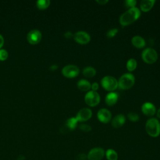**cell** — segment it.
<instances>
[{
  "label": "cell",
  "instance_id": "6da1fadb",
  "mask_svg": "<svg viewBox=\"0 0 160 160\" xmlns=\"http://www.w3.org/2000/svg\"><path fill=\"white\" fill-rule=\"evenodd\" d=\"M141 14V10L138 8L134 7L130 8L120 16L119 19V23L123 26L130 25L139 19Z\"/></svg>",
  "mask_w": 160,
  "mask_h": 160
},
{
  "label": "cell",
  "instance_id": "7a4b0ae2",
  "mask_svg": "<svg viewBox=\"0 0 160 160\" xmlns=\"http://www.w3.org/2000/svg\"><path fill=\"white\" fill-rule=\"evenodd\" d=\"M145 129L149 136L156 138L160 134V122L155 118H151L147 120L145 124Z\"/></svg>",
  "mask_w": 160,
  "mask_h": 160
},
{
  "label": "cell",
  "instance_id": "3957f363",
  "mask_svg": "<svg viewBox=\"0 0 160 160\" xmlns=\"http://www.w3.org/2000/svg\"><path fill=\"white\" fill-rule=\"evenodd\" d=\"M118 87L123 90L131 89L134 84L135 77L134 76L130 73L126 72L123 74L118 81Z\"/></svg>",
  "mask_w": 160,
  "mask_h": 160
},
{
  "label": "cell",
  "instance_id": "277c9868",
  "mask_svg": "<svg viewBox=\"0 0 160 160\" xmlns=\"http://www.w3.org/2000/svg\"><path fill=\"white\" fill-rule=\"evenodd\" d=\"M102 87L106 91H114L118 87V80L112 76H105L101 80Z\"/></svg>",
  "mask_w": 160,
  "mask_h": 160
},
{
  "label": "cell",
  "instance_id": "5b68a950",
  "mask_svg": "<svg viewBox=\"0 0 160 160\" xmlns=\"http://www.w3.org/2000/svg\"><path fill=\"white\" fill-rule=\"evenodd\" d=\"M141 58L144 62L150 64L154 63L158 60V54L154 49L149 47L142 51Z\"/></svg>",
  "mask_w": 160,
  "mask_h": 160
},
{
  "label": "cell",
  "instance_id": "8992f818",
  "mask_svg": "<svg viewBox=\"0 0 160 160\" xmlns=\"http://www.w3.org/2000/svg\"><path fill=\"white\" fill-rule=\"evenodd\" d=\"M101 100L100 95L97 91H89L84 96L85 102L91 107H94L97 106Z\"/></svg>",
  "mask_w": 160,
  "mask_h": 160
},
{
  "label": "cell",
  "instance_id": "52a82bcc",
  "mask_svg": "<svg viewBox=\"0 0 160 160\" xmlns=\"http://www.w3.org/2000/svg\"><path fill=\"white\" fill-rule=\"evenodd\" d=\"M61 72L65 77L72 78L79 74V68L74 64H68L63 67Z\"/></svg>",
  "mask_w": 160,
  "mask_h": 160
},
{
  "label": "cell",
  "instance_id": "ba28073f",
  "mask_svg": "<svg viewBox=\"0 0 160 160\" xmlns=\"http://www.w3.org/2000/svg\"><path fill=\"white\" fill-rule=\"evenodd\" d=\"M73 38L76 42L81 44H86L91 41V36L89 33L84 31H79L73 35Z\"/></svg>",
  "mask_w": 160,
  "mask_h": 160
},
{
  "label": "cell",
  "instance_id": "9c48e42d",
  "mask_svg": "<svg viewBox=\"0 0 160 160\" xmlns=\"http://www.w3.org/2000/svg\"><path fill=\"white\" fill-rule=\"evenodd\" d=\"M105 155V152L104 149L100 147H96L91 149L88 154V160H101L103 158Z\"/></svg>",
  "mask_w": 160,
  "mask_h": 160
},
{
  "label": "cell",
  "instance_id": "30bf717a",
  "mask_svg": "<svg viewBox=\"0 0 160 160\" xmlns=\"http://www.w3.org/2000/svg\"><path fill=\"white\" fill-rule=\"evenodd\" d=\"M92 115V112L88 108H83L81 109L76 114V118L78 122H85L89 120Z\"/></svg>",
  "mask_w": 160,
  "mask_h": 160
},
{
  "label": "cell",
  "instance_id": "8fae6325",
  "mask_svg": "<svg viewBox=\"0 0 160 160\" xmlns=\"http://www.w3.org/2000/svg\"><path fill=\"white\" fill-rule=\"evenodd\" d=\"M97 118L102 123L109 122L112 118L111 112L106 108H101L97 112Z\"/></svg>",
  "mask_w": 160,
  "mask_h": 160
},
{
  "label": "cell",
  "instance_id": "7c38bea8",
  "mask_svg": "<svg viewBox=\"0 0 160 160\" xmlns=\"http://www.w3.org/2000/svg\"><path fill=\"white\" fill-rule=\"evenodd\" d=\"M141 111L147 116H152L156 114V109L152 102H146L141 106Z\"/></svg>",
  "mask_w": 160,
  "mask_h": 160
},
{
  "label": "cell",
  "instance_id": "4fadbf2b",
  "mask_svg": "<svg viewBox=\"0 0 160 160\" xmlns=\"http://www.w3.org/2000/svg\"><path fill=\"white\" fill-rule=\"evenodd\" d=\"M27 39L30 43L36 44L41 39V32L38 29H32L28 32Z\"/></svg>",
  "mask_w": 160,
  "mask_h": 160
},
{
  "label": "cell",
  "instance_id": "5bb4252c",
  "mask_svg": "<svg viewBox=\"0 0 160 160\" xmlns=\"http://www.w3.org/2000/svg\"><path fill=\"white\" fill-rule=\"evenodd\" d=\"M126 122V117L122 114L116 115L111 120V125L114 128H119L122 127Z\"/></svg>",
  "mask_w": 160,
  "mask_h": 160
},
{
  "label": "cell",
  "instance_id": "9a60e30c",
  "mask_svg": "<svg viewBox=\"0 0 160 160\" xmlns=\"http://www.w3.org/2000/svg\"><path fill=\"white\" fill-rule=\"evenodd\" d=\"M118 94L116 92L111 91L106 94L105 96V102L109 106H114L118 100Z\"/></svg>",
  "mask_w": 160,
  "mask_h": 160
},
{
  "label": "cell",
  "instance_id": "2e32d148",
  "mask_svg": "<svg viewBox=\"0 0 160 160\" xmlns=\"http://www.w3.org/2000/svg\"><path fill=\"white\" fill-rule=\"evenodd\" d=\"M131 43L134 47L139 49H141L146 46L145 39L142 36L138 35L134 36L131 38Z\"/></svg>",
  "mask_w": 160,
  "mask_h": 160
},
{
  "label": "cell",
  "instance_id": "e0dca14e",
  "mask_svg": "<svg viewBox=\"0 0 160 160\" xmlns=\"http://www.w3.org/2000/svg\"><path fill=\"white\" fill-rule=\"evenodd\" d=\"M155 0H142L140 2V10L142 12H148L154 6Z\"/></svg>",
  "mask_w": 160,
  "mask_h": 160
},
{
  "label": "cell",
  "instance_id": "ac0fdd59",
  "mask_svg": "<svg viewBox=\"0 0 160 160\" xmlns=\"http://www.w3.org/2000/svg\"><path fill=\"white\" fill-rule=\"evenodd\" d=\"M78 88L82 91H89L91 88V84L86 79H81L77 82Z\"/></svg>",
  "mask_w": 160,
  "mask_h": 160
},
{
  "label": "cell",
  "instance_id": "d6986e66",
  "mask_svg": "<svg viewBox=\"0 0 160 160\" xmlns=\"http://www.w3.org/2000/svg\"><path fill=\"white\" fill-rule=\"evenodd\" d=\"M78 122V121L76 119V117H71L66 120L63 128L66 130H74L77 127Z\"/></svg>",
  "mask_w": 160,
  "mask_h": 160
},
{
  "label": "cell",
  "instance_id": "ffe728a7",
  "mask_svg": "<svg viewBox=\"0 0 160 160\" xmlns=\"http://www.w3.org/2000/svg\"><path fill=\"white\" fill-rule=\"evenodd\" d=\"M96 74V70L92 66H86L82 70V74L86 78H92Z\"/></svg>",
  "mask_w": 160,
  "mask_h": 160
},
{
  "label": "cell",
  "instance_id": "44dd1931",
  "mask_svg": "<svg viewBox=\"0 0 160 160\" xmlns=\"http://www.w3.org/2000/svg\"><path fill=\"white\" fill-rule=\"evenodd\" d=\"M105 156L108 160H118V153L112 149H108L105 152Z\"/></svg>",
  "mask_w": 160,
  "mask_h": 160
},
{
  "label": "cell",
  "instance_id": "7402d4cb",
  "mask_svg": "<svg viewBox=\"0 0 160 160\" xmlns=\"http://www.w3.org/2000/svg\"><path fill=\"white\" fill-rule=\"evenodd\" d=\"M137 66L138 62L134 58L129 59L126 62V68L130 72L134 71L136 69Z\"/></svg>",
  "mask_w": 160,
  "mask_h": 160
},
{
  "label": "cell",
  "instance_id": "603a6c76",
  "mask_svg": "<svg viewBox=\"0 0 160 160\" xmlns=\"http://www.w3.org/2000/svg\"><path fill=\"white\" fill-rule=\"evenodd\" d=\"M50 4L49 0H38L36 1V6L39 9H45L48 8Z\"/></svg>",
  "mask_w": 160,
  "mask_h": 160
},
{
  "label": "cell",
  "instance_id": "cb8c5ba5",
  "mask_svg": "<svg viewBox=\"0 0 160 160\" xmlns=\"http://www.w3.org/2000/svg\"><path fill=\"white\" fill-rule=\"evenodd\" d=\"M128 118L130 121L132 122H136L138 121L139 119V116L138 114L134 112H131L128 114Z\"/></svg>",
  "mask_w": 160,
  "mask_h": 160
},
{
  "label": "cell",
  "instance_id": "d4e9b609",
  "mask_svg": "<svg viewBox=\"0 0 160 160\" xmlns=\"http://www.w3.org/2000/svg\"><path fill=\"white\" fill-rule=\"evenodd\" d=\"M118 32V29L117 28H111L106 32V36L109 38H112L114 37Z\"/></svg>",
  "mask_w": 160,
  "mask_h": 160
},
{
  "label": "cell",
  "instance_id": "484cf974",
  "mask_svg": "<svg viewBox=\"0 0 160 160\" xmlns=\"http://www.w3.org/2000/svg\"><path fill=\"white\" fill-rule=\"evenodd\" d=\"M136 3H137V1L136 0H126L124 1L125 6L129 8V9L136 7Z\"/></svg>",
  "mask_w": 160,
  "mask_h": 160
},
{
  "label": "cell",
  "instance_id": "4316f807",
  "mask_svg": "<svg viewBox=\"0 0 160 160\" xmlns=\"http://www.w3.org/2000/svg\"><path fill=\"white\" fill-rule=\"evenodd\" d=\"M79 128L82 131H84V132H86L91 131V130L92 129L91 126L90 125L86 124H81L79 125Z\"/></svg>",
  "mask_w": 160,
  "mask_h": 160
},
{
  "label": "cell",
  "instance_id": "83f0119b",
  "mask_svg": "<svg viewBox=\"0 0 160 160\" xmlns=\"http://www.w3.org/2000/svg\"><path fill=\"white\" fill-rule=\"evenodd\" d=\"M8 54L6 50L4 49H0V59L1 60H5L8 58Z\"/></svg>",
  "mask_w": 160,
  "mask_h": 160
},
{
  "label": "cell",
  "instance_id": "f1b7e54d",
  "mask_svg": "<svg viewBox=\"0 0 160 160\" xmlns=\"http://www.w3.org/2000/svg\"><path fill=\"white\" fill-rule=\"evenodd\" d=\"M92 91H97V90L99 89V84L96 82H93L92 84H91V88Z\"/></svg>",
  "mask_w": 160,
  "mask_h": 160
},
{
  "label": "cell",
  "instance_id": "f546056e",
  "mask_svg": "<svg viewBox=\"0 0 160 160\" xmlns=\"http://www.w3.org/2000/svg\"><path fill=\"white\" fill-rule=\"evenodd\" d=\"M73 35H74V34H72L71 31H67V32H66L64 33V37L66 38H68V39H70V38H72V37H73Z\"/></svg>",
  "mask_w": 160,
  "mask_h": 160
},
{
  "label": "cell",
  "instance_id": "4dcf8cb0",
  "mask_svg": "<svg viewBox=\"0 0 160 160\" xmlns=\"http://www.w3.org/2000/svg\"><path fill=\"white\" fill-rule=\"evenodd\" d=\"M96 2L100 5H104L107 2H108V0H96Z\"/></svg>",
  "mask_w": 160,
  "mask_h": 160
},
{
  "label": "cell",
  "instance_id": "1f68e13d",
  "mask_svg": "<svg viewBox=\"0 0 160 160\" xmlns=\"http://www.w3.org/2000/svg\"><path fill=\"white\" fill-rule=\"evenodd\" d=\"M3 44H4V38L2 36V35L0 34V48L2 47Z\"/></svg>",
  "mask_w": 160,
  "mask_h": 160
},
{
  "label": "cell",
  "instance_id": "d6a6232c",
  "mask_svg": "<svg viewBox=\"0 0 160 160\" xmlns=\"http://www.w3.org/2000/svg\"><path fill=\"white\" fill-rule=\"evenodd\" d=\"M57 68H58V66H57L56 64H53V65H52V66L50 67V68H51V69H52V70H55L56 69H57Z\"/></svg>",
  "mask_w": 160,
  "mask_h": 160
},
{
  "label": "cell",
  "instance_id": "836d02e7",
  "mask_svg": "<svg viewBox=\"0 0 160 160\" xmlns=\"http://www.w3.org/2000/svg\"><path fill=\"white\" fill-rule=\"evenodd\" d=\"M156 116H157V117H158V118H159V119H160V108H159V109H158V110L157 111V112H156Z\"/></svg>",
  "mask_w": 160,
  "mask_h": 160
}]
</instances>
